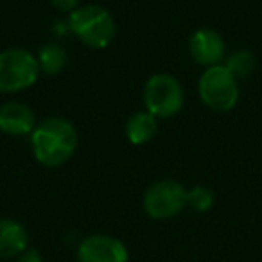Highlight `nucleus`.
<instances>
[{"label": "nucleus", "instance_id": "f257e3e1", "mask_svg": "<svg viewBox=\"0 0 262 262\" xmlns=\"http://www.w3.org/2000/svg\"><path fill=\"white\" fill-rule=\"evenodd\" d=\"M29 137L34 158L47 169L67 164L77 149L76 127L63 117H47L40 120Z\"/></svg>", "mask_w": 262, "mask_h": 262}, {"label": "nucleus", "instance_id": "f03ea898", "mask_svg": "<svg viewBox=\"0 0 262 262\" xmlns=\"http://www.w3.org/2000/svg\"><path fill=\"white\" fill-rule=\"evenodd\" d=\"M67 26L81 43L95 51L106 49L117 36L115 18L99 4H86L74 9L69 13Z\"/></svg>", "mask_w": 262, "mask_h": 262}, {"label": "nucleus", "instance_id": "7ed1b4c3", "mask_svg": "<svg viewBox=\"0 0 262 262\" xmlns=\"http://www.w3.org/2000/svg\"><path fill=\"white\" fill-rule=\"evenodd\" d=\"M198 94L208 110L225 113L235 108L241 92L237 77L221 63L203 70L198 79Z\"/></svg>", "mask_w": 262, "mask_h": 262}, {"label": "nucleus", "instance_id": "20e7f679", "mask_svg": "<svg viewBox=\"0 0 262 262\" xmlns=\"http://www.w3.org/2000/svg\"><path fill=\"white\" fill-rule=\"evenodd\" d=\"M36 54L13 47L0 51V94H18L31 88L40 77Z\"/></svg>", "mask_w": 262, "mask_h": 262}, {"label": "nucleus", "instance_id": "39448f33", "mask_svg": "<svg viewBox=\"0 0 262 262\" xmlns=\"http://www.w3.org/2000/svg\"><path fill=\"white\" fill-rule=\"evenodd\" d=\"M185 102V90L178 77L167 72H157L146 81L144 104L157 119H171L178 115Z\"/></svg>", "mask_w": 262, "mask_h": 262}, {"label": "nucleus", "instance_id": "423d86ee", "mask_svg": "<svg viewBox=\"0 0 262 262\" xmlns=\"http://www.w3.org/2000/svg\"><path fill=\"white\" fill-rule=\"evenodd\" d=\"M142 205L151 219L176 217L187 207V189L176 180H158L147 187Z\"/></svg>", "mask_w": 262, "mask_h": 262}, {"label": "nucleus", "instance_id": "0eeeda50", "mask_svg": "<svg viewBox=\"0 0 262 262\" xmlns=\"http://www.w3.org/2000/svg\"><path fill=\"white\" fill-rule=\"evenodd\" d=\"M79 262H127L129 251L120 239L106 233H95L83 239L77 246Z\"/></svg>", "mask_w": 262, "mask_h": 262}, {"label": "nucleus", "instance_id": "6e6552de", "mask_svg": "<svg viewBox=\"0 0 262 262\" xmlns=\"http://www.w3.org/2000/svg\"><path fill=\"white\" fill-rule=\"evenodd\" d=\"M189 52L198 65L208 69V67L221 65L225 61L226 45L217 31L210 29V27H201V29L194 31L190 36Z\"/></svg>", "mask_w": 262, "mask_h": 262}, {"label": "nucleus", "instance_id": "1a4fd4ad", "mask_svg": "<svg viewBox=\"0 0 262 262\" xmlns=\"http://www.w3.org/2000/svg\"><path fill=\"white\" fill-rule=\"evenodd\" d=\"M33 108L18 101H9L0 106V131L9 137H27L36 127Z\"/></svg>", "mask_w": 262, "mask_h": 262}, {"label": "nucleus", "instance_id": "9d476101", "mask_svg": "<svg viewBox=\"0 0 262 262\" xmlns=\"http://www.w3.org/2000/svg\"><path fill=\"white\" fill-rule=\"evenodd\" d=\"M29 232L16 219H0V258H15L29 248Z\"/></svg>", "mask_w": 262, "mask_h": 262}, {"label": "nucleus", "instance_id": "9b49d317", "mask_svg": "<svg viewBox=\"0 0 262 262\" xmlns=\"http://www.w3.org/2000/svg\"><path fill=\"white\" fill-rule=\"evenodd\" d=\"M124 133H126V139L129 140L133 146H144V144L151 142V140L157 137L158 119L155 115H151L147 110H144V112H135L126 120Z\"/></svg>", "mask_w": 262, "mask_h": 262}, {"label": "nucleus", "instance_id": "f8f14e48", "mask_svg": "<svg viewBox=\"0 0 262 262\" xmlns=\"http://www.w3.org/2000/svg\"><path fill=\"white\" fill-rule=\"evenodd\" d=\"M36 59L40 72L47 74V76H56V74H59L65 69L69 56H67V51L63 49V45L56 43V41H49V43L40 47Z\"/></svg>", "mask_w": 262, "mask_h": 262}, {"label": "nucleus", "instance_id": "ddd939ff", "mask_svg": "<svg viewBox=\"0 0 262 262\" xmlns=\"http://www.w3.org/2000/svg\"><path fill=\"white\" fill-rule=\"evenodd\" d=\"M223 65L239 79V77H246L253 72L255 65H257V58L251 51L241 49V51H233L232 54L226 56Z\"/></svg>", "mask_w": 262, "mask_h": 262}, {"label": "nucleus", "instance_id": "4468645a", "mask_svg": "<svg viewBox=\"0 0 262 262\" xmlns=\"http://www.w3.org/2000/svg\"><path fill=\"white\" fill-rule=\"evenodd\" d=\"M214 192L205 185H194L187 190V205L196 212H208L214 207Z\"/></svg>", "mask_w": 262, "mask_h": 262}, {"label": "nucleus", "instance_id": "2eb2a0df", "mask_svg": "<svg viewBox=\"0 0 262 262\" xmlns=\"http://www.w3.org/2000/svg\"><path fill=\"white\" fill-rule=\"evenodd\" d=\"M79 2L81 0H51V4L61 13H72L79 8Z\"/></svg>", "mask_w": 262, "mask_h": 262}, {"label": "nucleus", "instance_id": "dca6fc26", "mask_svg": "<svg viewBox=\"0 0 262 262\" xmlns=\"http://www.w3.org/2000/svg\"><path fill=\"white\" fill-rule=\"evenodd\" d=\"M16 262H43V257L36 248H27L22 255L16 257Z\"/></svg>", "mask_w": 262, "mask_h": 262}]
</instances>
